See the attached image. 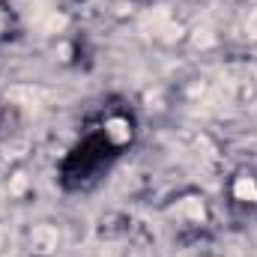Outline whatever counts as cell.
I'll return each instance as SVG.
<instances>
[{"mask_svg":"<svg viewBox=\"0 0 257 257\" xmlns=\"http://www.w3.org/2000/svg\"><path fill=\"white\" fill-rule=\"evenodd\" d=\"M233 192H236V197H242V200H257V186L251 180H245V177L233 186Z\"/></svg>","mask_w":257,"mask_h":257,"instance_id":"6da1fadb","label":"cell"},{"mask_svg":"<svg viewBox=\"0 0 257 257\" xmlns=\"http://www.w3.org/2000/svg\"><path fill=\"white\" fill-rule=\"evenodd\" d=\"M108 135H111L114 141H126L128 128H126V123H120V120H111V123H108Z\"/></svg>","mask_w":257,"mask_h":257,"instance_id":"7a4b0ae2","label":"cell"}]
</instances>
